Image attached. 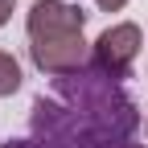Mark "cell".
Segmentation results:
<instances>
[{"instance_id":"1","label":"cell","mask_w":148,"mask_h":148,"mask_svg":"<svg viewBox=\"0 0 148 148\" xmlns=\"http://www.w3.org/2000/svg\"><path fill=\"white\" fill-rule=\"evenodd\" d=\"M144 111L119 78L86 66L53 78L29 107L25 148H148Z\"/></svg>"},{"instance_id":"2","label":"cell","mask_w":148,"mask_h":148,"mask_svg":"<svg viewBox=\"0 0 148 148\" xmlns=\"http://www.w3.org/2000/svg\"><path fill=\"white\" fill-rule=\"evenodd\" d=\"M140 49H144V33L136 21H119V25H107L95 41H90V66L103 70L107 78H127L132 66L140 62Z\"/></svg>"},{"instance_id":"3","label":"cell","mask_w":148,"mask_h":148,"mask_svg":"<svg viewBox=\"0 0 148 148\" xmlns=\"http://www.w3.org/2000/svg\"><path fill=\"white\" fill-rule=\"evenodd\" d=\"M86 29V12L82 4L70 0H33L25 12V33L33 37H58V33H82Z\"/></svg>"},{"instance_id":"4","label":"cell","mask_w":148,"mask_h":148,"mask_svg":"<svg viewBox=\"0 0 148 148\" xmlns=\"http://www.w3.org/2000/svg\"><path fill=\"white\" fill-rule=\"evenodd\" d=\"M21 82H25V74H21V62H16L8 49H0V99L16 95V90H21Z\"/></svg>"},{"instance_id":"5","label":"cell","mask_w":148,"mask_h":148,"mask_svg":"<svg viewBox=\"0 0 148 148\" xmlns=\"http://www.w3.org/2000/svg\"><path fill=\"white\" fill-rule=\"evenodd\" d=\"M12 8H16V0H0V29L12 21Z\"/></svg>"},{"instance_id":"6","label":"cell","mask_w":148,"mask_h":148,"mask_svg":"<svg viewBox=\"0 0 148 148\" xmlns=\"http://www.w3.org/2000/svg\"><path fill=\"white\" fill-rule=\"evenodd\" d=\"M123 4H127V0H95V8H99V12H119Z\"/></svg>"},{"instance_id":"7","label":"cell","mask_w":148,"mask_h":148,"mask_svg":"<svg viewBox=\"0 0 148 148\" xmlns=\"http://www.w3.org/2000/svg\"><path fill=\"white\" fill-rule=\"evenodd\" d=\"M0 148H25V140H8V144H0Z\"/></svg>"},{"instance_id":"8","label":"cell","mask_w":148,"mask_h":148,"mask_svg":"<svg viewBox=\"0 0 148 148\" xmlns=\"http://www.w3.org/2000/svg\"><path fill=\"white\" fill-rule=\"evenodd\" d=\"M144 132H148V115H144Z\"/></svg>"}]
</instances>
